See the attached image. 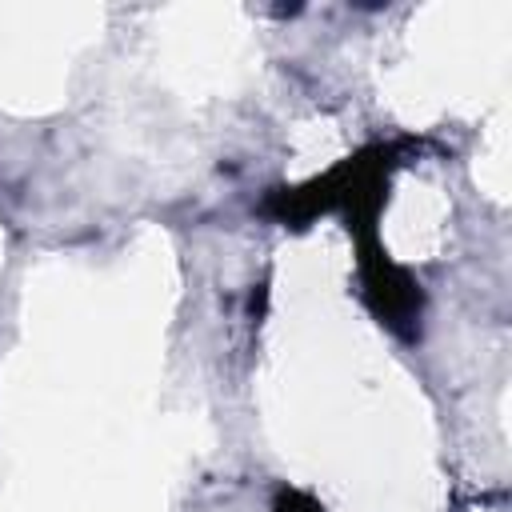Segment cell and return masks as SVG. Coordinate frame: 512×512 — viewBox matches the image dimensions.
<instances>
[{"label": "cell", "instance_id": "obj_1", "mask_svg": "<svg viewBox=\"0 0 512 512\" xmlns=\"http://www.w3.org/2000/svg\"><path fill=\"white\" fill-rule=\"evenodd\" d=\"M276 512H316V504H312V500H304V496H296V492H288V496H280Z\"/></svg>", "mask_w": 512, "mask_h": 512}]
</instances>
